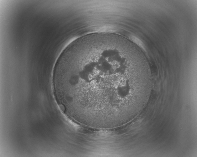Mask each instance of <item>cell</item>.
<instances>
[{
    "instance_id": "6da1fadb",
    "label": "cell",
    "mask_w": 197,
    "mask_h": 157,
    "mask_svg": "<svg viewBox=\"0 0 197 157\" xmlns=\"http://www.w3.org/2000/svg\"><path fill=\"white\" fill-rule=\"evenodd\" d=\"M129 51L106 36L76 42L64 50L53 81L62 104L75 120L94 128H114L137 109L145 77Z\"/></svg>"
}]
</instances>
